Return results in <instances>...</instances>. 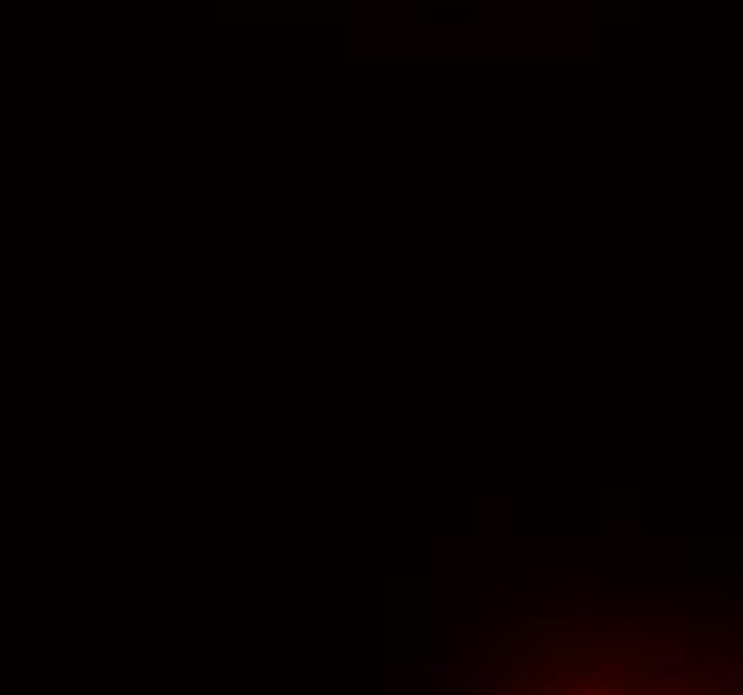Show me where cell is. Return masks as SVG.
<instances>
[{
	"label": "cell",
	"instance_id": "6da1fadb",
	"mask_svg": "<svg viewBox=\"0 0 743 695\" xmlns=\"http://www.w3.org/2000/svg\"><path fill=\"white\" fill-rule=\"evenodd\" d=\"M653 685H658V695H679V669H658Z\"/></svg>",
	"mask_w": 743,
	"mask_h": 695
},
{
	"label": "cell",
	"instance_id": "7a4b0ae2",
	"mask_svg": "<svg viewBox=\"0 0 743 695\" xmlns=\"http://www.w3.org/2000/svg\"><path fill=\"white\" fill-rule=\"evenodd\" d=\"M727 685H733V690L743 695V663H738V669H727Z\"/></svg>",
	"mask_w": 743,
	"mask_h": 695
}]
</instances>
